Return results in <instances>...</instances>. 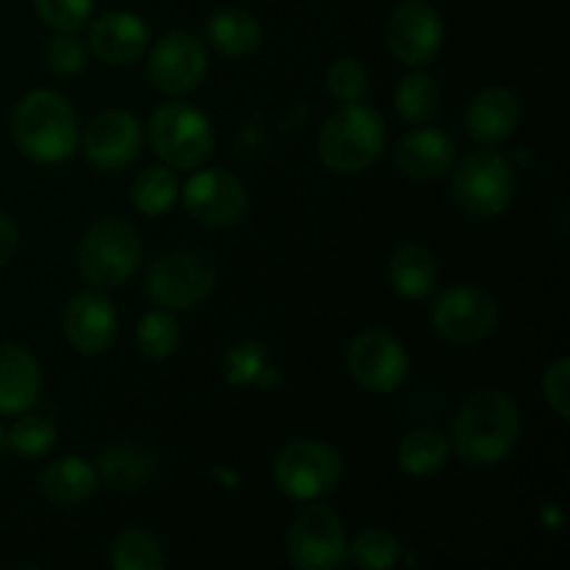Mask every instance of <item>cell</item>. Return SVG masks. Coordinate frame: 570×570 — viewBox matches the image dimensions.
<instances>
[{"instance_id": "21", "label": "cell", "mask_w": 570, "mask_h": 570, "mask_svg": "<svg viewBox=\"0 0 570 570\" xmlns=\"http://www.w3.org/2000/svg\"><path fill=\"white\" fill-rule=\"evenodd\" d=\"M440 265L438 256L423 245H401L393 250L387 262V282L399 295L412 301H421L432 295L434 284H438Z\"/></svg>"}, {"instance_id": "22", "label": "cell", "mask_w": 570, "mask_h": 570, "mask_svg": "<svg viewBox=\"0 0 570 570\" xmlns=\"http://www.w3.org/2000/svg\"><path fill=\"white\" fill-rule=\"evenodd\" d=\"M95 488H98V471L78 456L50 462L39 482L45 499L56 507L83 504L87 499H92Z\"/></svg>"}, {"instance_id": "23", "label": "cell", "mask_w": 570, "mask_h": 570, "mask_svg": "<svg viewBox=\"0 0 570 570\" xmlns=\"http://www.w3.org/2000/svg\"><path fill=\"white\" fill-rule=\"evenodd\" d=\"M206 39L217 53L228 56V59H245L259 50L262 28L250 11L232 6V9H220L212 14V20L206 22Z\"/></svg>"}, {"instance_id": "25", "label": "cell", "mask_w": 570, "mask_h": 570, "mask_svg": "<svg viewBox=\"0 0 570 570\" xmlns=\"http://www.w3.org/2000/svg\"><path fill=\"white\" fill-rule=\"evenodd\" d=\"M449 460V440L438 429H415L399 445V465L410 476H432Z\"/></svg>"}, {"instance_id": "4", "label": "cell", "mask_w": 570, "mask_h": 570, "mask_svg": "<svg viewBox=\"0 0 570 570\" xmlns=\"http://www.w3.org/2000/svg\"><path fill=\"white\" fill-rule=\"evenodd\" d=\"M142 243L131 223L106 217L95 223L78 245V271L95 287H120L137 273Z\"/></svg>"}, {"instance_id": "9", "label": "cell", "mask_w": 570, "mask_h": 570, "mask_svg": "<svg viewBox=\"0 0 570 570\" xmlns=\"http://www.w3.org/2000/svg\"><path fill=\"white\" fill-rule=\"evenodd\" d=\"M287 557L298 570H334L348 560V534L328 507H306L287 532Z\"/></svg>"}, {"instance_id": "29", "label": "cell", "mask_w": 570, "mask_h": 570, "mask_svg": "<svg viewBox=\"0 0 570 570\" xmlns=\"http://www.w3.org/2000/svg\"><path fill=\"white\" fill-rule=\"evenodd\" d=\"M178 343H181V326L170 315V309L150 312L139 321L137 345L150 360H167L170 354H176Z\"/></svg>"}, {"instance_id": "14", "label": "cell", "mask_w": 570, "mask_h": 570, "mask_svg": "<svg viewBox=\"0 0 570 570\" xmlns=\"http://www.w3.org/2000/svg\"><path fill=\"white\" fill-rule=\"evenodd\" d=\"M184 206L204 226H232L245 215L248 193L228 170H198L184 184Z\"/></svg>"}, {"instance_id": "35", "label": "cell", "mask_w": 570, "mask_h": 570, "mask_svg": "<svg viewBox=\"0 0 570 570\" xmlns=\"http://www.w3.org/2000/svg\"><path fill=\"white\" fill-rule=\"evenodd\" d=\"M568 371H570V362L557 360L554 365L546 367V373H543L546 401L554 406V412L562 417V421H568L570 417V412H568Z\"/></svg>"}, {"instance_id": "36", "label": "cell", "mask_w": 570, "mask_h": 570, "mask_svg": "<svg viewBox=\"0 0 570 570\" xmlns=\"http://www.w3.org/2000/svg\"><path fill=\"white\" fill-rule=\"evenodd\" d=\"M17 243H20L17 226L3 215V212H0V271L11 262V256H14L17 250Z\"/></svg>"}, {"instance_id": "20", "label": "cell", "mask_w": 570, "mask_h": 570, "mask_svg": "<svg viewBox=\"0 0 570 570\" xmlns=\"http://www.w3.org/2000/svg\"><path fill=\"white\" fill-rule=\"evenodd\" d=\"M399 165L406 176L438 178L454 165V142L440 128H415L399 145Z\"/></svg>"}, {"instance_id": "30", "label": "cell", "mask_w": 570, "mask_h": 570, "mask_svg": "<svg viewBox=\"0 0 570 570\" xmlns=\"http://www.w3.org/2000/svg\"><path fill=\"white\" fill-rule=\"evenodd\" d=\"M56 438H59V432H56V426L48 417L26 415L22 412V417H17L14 426L6 432V449L31 460V456L48 454L56 445Z\"/></svg>"}, {"instance_id": "27", "label": "cell", "mask_w": 570, "mask_h": 570, "mask_svg": "<svg viewBox=\"0 0 570 570\" xmlns=\"http://www.w3.org/2000/svg\"><path fill=\"white\" fill-rule=\"evenodd\" d=\"M131 198H134V206H137L142 215L148 217L165 215L178 198L176 173L165 165L145 167V170L137 176V181H134Z\"/></svg>"}, {"instance_id": "6", "label": "cell", "mask_w": 570, "mask_h": 570, "mask_svg": "<svg viewBox=\"0 0 570 570\" xmlns=\"http://www.w3.org/2000/svg\"><path fill=\"white\" fill-rule=\"evenodd\" d=\"M454 198L462 209L479 220L504 215L515 198V170L499 150H476L465 156L454 176Z\"/></svg>"}, {"instance_id": "2", "label": "cell", "mask_w": 570, "mask_h": 570, "mask_svg": "<svg viewBox=\"0 0 570 570\" xmlns=\"http://www.w3.org/2000/svg\"><path fill=\"white\" fill-rule=\"evenodd\" d=\"M11 134L22 154L42 165H59L78 148V120L72 106L50 89H33L17 104Z\"/></svg>"}, {"instance_id": "5", "label": "cell", "mask_w": 570, "mask_h": 570, "mask_svg": "<svg viewBox=\"0 0 570 570\" xmlns=\"http://www.w3.org/2000/svg\"><path fill=\"white\" fill-rule=\"evenodd\" d=\"M150 148L173 170H195L215 145L209 120L189 104H161L148 122Z\"/></svg>"}, {"instance_id": "10", "label": "cell", "mask_w": 570, "mask_h": 570, "mask_svg": "<svg viewBox=\"0 0 570 570\" xmlns=\"http://www.w3.org/2000/svg\"><path fill=\"white\" fill-rule=\"evenodd\" d=\"M145 289L161 309H189L209 298L215 289V271L193 250H170L150 265Z\"/></svg>"}, {"instance_id": "24", "label": "cell", "mask_w": 570, "mask_h": 570, "mask_svg": "<svg viewBox=\"0 0 570 570\" xmlns=\"http://www.w3.org/2000/svg\"><path fill=\"white\" fill-rule=\"evenodd\" d=\"M154 454L137 443H115L100 454L98 476L115 490H137L154 476Z\"/></svg>"}, {"instance_id": "7", "label": "cell", "mask_w": 570, "mask_h": 570, "mask_svg": "<svg viewBox=\"0 0 570 570\" xmlns=\"http://www.w3.org/2000/svg\"><path fill=\"white\" fill-rule=\"evenodd\" d=\"M343 476V460L321 440H295L278 451L273 462V482L287 499L315 501L332 493Z\"/></svg>"}, {"instance_id": "28", "label": "cell", "mask_w": 570, "mask_h": 570, "mask_svg": "<svg viewBox=\"0 0 570 570\" xmlns=\"http://www.w3.org/2000/svg\"><path fill=\"white\" fill-rule=\"evenodd\" d=\"M395 106L410 122H429L440 109V87L429 72H406L395 87Z\"/></svg>"}, {"instance_id": "17", "label": "cell", "mask_w": 570, "mask_h": 570, "mask_svg": "<svg viewBox=\"0 0 570 570\" xmlns=\"http://www.w3.org/2000/svg\"><path fill=\"white\" fill-rule=\"evenodd\" d=\"M148 26L131 11H106L89 28V48L106 65H131L148 50Z\"/></svg>"}, {"instance_id": "26", "label": "cell", "mask_w": 570, "mask_h": 570, "mask_svg": "<svg viewBox=\"0 0 570 570\" xmlns=\"http://www.w3.org/2000/svg\"><path fill=\"white\" fill-rule=\"evenodd\" d=\"M111 566L117 570H161L167 557L156 534L148 529H122L111 543Z\"/></svg>"}, {"instance_id": "15", "label": "cell", "mask_w": 570, "mask_h": 570, "mask_svg": "<svg viewBox=\"0 0 570 570\" xmlns=\"http://www.w3.org/2000/svg\"><path fill=\"white\" fill-rule=\"evenodd\" d=\"M139 150H142V126L128 111H100L83 131V154L98 170H122L137 159Z\"/></svg>"}, {"instance_id": "12", "label": "cell", "mask_w": 570, "mask_h": 570, "mask_svg": "<svg viewBox=\"0 0 570 570\" xmlns=\"http://www.w3.org/2000/svg\"><path fill=\"white\" fill-rule=\"evenodd\" d=\"M384 42L390 53L404 65H426L443 45V17L423 0H406L390 14Z\"/></svg>"}, {"instance_id": "34", "label": "cell", "mask_w": 570, "mask_h": 570, "mask_svg": "<svg viewBox=\"0 0 570 570\" xmlns=\"http://www.w3.org/2000/svg\"><path fill=\"white\" fill-rule=\"evenodd\" d=\"M48 65L59 76H76L87 65V48L78 37L59 31V37H53V42L48 45Z\"/></svg>"}, {"instance_id": "32", "label": "cell", "mask_w": 570, "mask_h": 570, "mask_svg": "<svg viewBox=\"0 0 570 570\" xmlns=\"http://www.w3.org/2000/svg\"><path fill=\"white\" fill-rule=\"evenodd\" d=\"M39 20L56 31L76 33L92 14V0H33Z\"/></svg>"}, {"instance_id": "11", "label": "cell", "mask_w": 570, "mask_h": 570, "mask_svg": "<svg viewBox=\"0 0 570 570\" xmlns=\"http://www.w3.org/2000/svg\"><path fill=\"white\" fill-rule=\"evenodd\" d=\"M348 371L360 387L371 393H393L410 373V356L393 334L367 328L351 343Z\"/></svg>"}, {"instance_id": "31", "label": "cell", "mask_w": 570, "mask_h": 570, "mask_svg": "<svg viewBox=\"0 0 570 570\" xmlns=\"http://www.w3.org/2000/svg\"><path fill=\"white\" fill-rule=\"evenodd\" d=\"M351 560L365 570L393 568L401 557L399 538L387 529H365L354 543L348 546Z\"/></svg>"}, {"instance_id": "1", "label": "cell", "mask_w": 570, "mask_h": 570, "mask_svg": "<svg viewBox=\"0 0 570 570\" xmlns=\"http://www.w3.org/2000/svg\"><path fill=\"white\" fill-rule=\"evenodd\" d=\"M451 438L454 451L468 465H495L510 456L521 438V412L501 390H476L460 406Z\"/></svg>"}, {"instance_id": "16", "label": "cell", "mask_w": 570, "mask_h": 570, "mask_svg": "<svg viewBox=\"0 0 570 570\" xmlns=\"http://www.w3.org/2000/svg\"><path fill=\"white\" fill-rule=\"evenodd\" d=\"M67 343L83 356H98L111 348L117 337V312L104 295L81 293L67 304Z\"/></svg>"}, {"instance_id": "13", "label": "cell", "mask_w": 570, "mask_h": 570, "mask_svg": "<svg viewBox=\"0 0 570 570\" xmlns=\"http://www.w3.org/2000/svg\"><path fill=\"white\" fill-rule=\"evenodd\" d=\"M206 65L209 59L204 42L187 31H173L150 50L148 76L159 92L187 95L204 81Z\"/></svg>"}, {"instance_id": "33", "label": "cell", "mask_w": 570, "mask_h": 570, "mask_svg": "<svg viewBox=\"0 0 570 570\" xmlns=\"http://www.w3.org/2000/svg\"><path fill=\"white\" fill-rule=\"evenodd\" d=\"M367 70L356 59H337L326 72V87L340 104H354L362 100L367 92Z\"/></svg>"}, {"instance_id": "8", "label": "cell", "mask_w": 570, "mask_h": 570, "mask_svg": "<svg viewBox=\"0 0 570 570\" xmlns=\"http://www.w3.org/2000/svg\"><path fill=\"white\" fill-rule=\"evenodd\" d=\"M499 301L482 287L460 284L449 287L434 298L432 326L445 343L451 345H479L499 326Z\"/></svg>"}, {"instance_id": "3", "label": "cell", "mask_w": 570, "mask_h": 570, "mask_svg": "<svg viewBox=\"0 0 570 570\" xmlns=\"http://www.w3.org/2000/svg\"><path fill=\"white\" fill-rule=\"evenodd\" d=\"M387 128L373 106L343 104L321 128L317 154L334 173H362L382 156Z\"/></svg>"}, {"instance_id": "18", "label": "cell", "mask_w": 570, "mask_h": 570, "mask_svg": "<svg viewBox=\"0 0 570 570\" xmlns=\"http://www.w3.org/2000/svg\"><path fill=\"white\" fill-rule=\"evenodd\" d=\"M42 376L26 345L0 343V415H22L39 399Z\"/></svg>"}, {"instance_id": "37", "label": "cell", "mask_w": 570, "mask_h": 570, "mask_svg": "<svg viewBox=\"0 0 570 570\" xmlns=\"http://www.w3.org/2000/svg\"><path fill=\"white\" fill-rule=\"evenodd\" d=\"M3 451H6V432L0 429V456H3Z\"/></svg>"}, {"instance_id": "19", "label": "cell", "mask_w": 570, "mask_h": 570, "mask_svg": "<svg viewBox=\"0 0 570 570\" xmlns=\"http://www.w3.org/2000/svg\"><path fill=\"white\" fill-rule=\"evenodd\" d=\"M521 120V104L507 87H488L468 106V131L479 145H499Z\"/></svg>"}]
</instances>
